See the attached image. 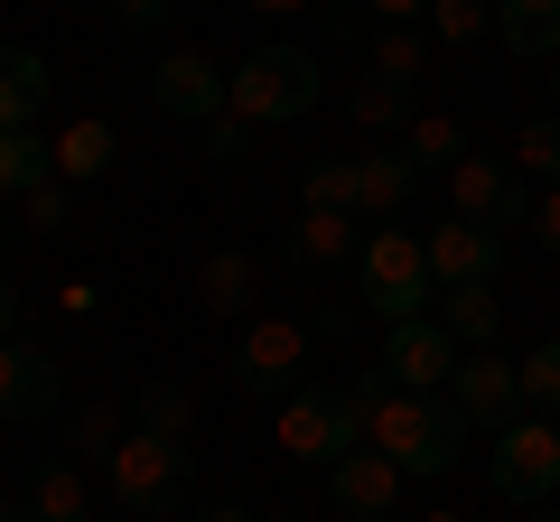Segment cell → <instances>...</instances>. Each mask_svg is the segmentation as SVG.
Listing matches in <instances>:
<instances>
[{"mask_svg":"<svg viewBox=\"0 0 560 522\" xmlns=\"http://www.w3.org/2000/svg\"><path fill=\"white\" fill-rule=\"evenodd\" d=\"M346 392L364 402V448H383L401 476H448V466L467 458V411L448 402V392H401L383 364L355 373Z\"/></svg>","mask_w":560,"mask_h":522,"instance_id":"obj_1","label":"cell"},{"mask_svg":"<svg viewBox=\"0 0 560 522\" xmlns=\"http://www.w3.org/2000/svg\"><path fill=\"white\" fill-rule=\"evenodd\" d=\"M103 485H113V503L131 522H178V513H197V448L131 429L113 448V466H103Z\"/></svg>","mask_w":560,"mask_h":522,"instance_id":"obj_2","label":"cell"},{"mask_svg":"<svg viewBox=\"0 0 560 522\" xmlns=\"http://www.w3.org/2000/svg\"><path fill=\"white\" fill-rule=\"evenodd\" d=\"M355 299H364V318H383V327H411V318L440 308L430 242H420L411 224H374V234H364V252H355Z\"/></svg>","mask_w":560,"mask_h":522,"instance_id":"obj_3","label":"cell"},{"mask_svg":"<svg viewBox=\"0 0 560 522\" xmlns=\"http://www.w3.org/2000/svg\"><path fill=\"white\" fill-rule=\"evenodd\" d=\"M318 47H290V38H271V47H253V57L234 66V94H224V112H243L253 131H290V121H308L318 112Z\"/></svg>","mask_w":560,"mask_h":522,"instance_id":"obj_4","label":"cell"},{"mask_svg":"<svg viewBox=\"0 0 560 522\" xmlns=\"http://www.w3.org/2000/svg\"><path fill=\"white\" fill-rule=\"evenodd\" d=\"M364 448V402L337 392V382H300L290 402H280V458L290 466H337Z\"/></svg>","mask_w":560,"mask_h":522,"instance_id":"obj_5","label":"cell"},{"mask_svg":"<svg viewBox=\"0 0 560 522\" xmlns=\"http://www.w3.org/2000/svg\"><path fill=\"white\" fill-rule=\"evenodd\" d=\"M308 364H318L308 318H280V308L243 318V336H234V382L253 392V402H290V392L308 382Z\"/></svg>","mask_w":560,"mask_h":522,"instance_id":"obj_6","label":"cell"},{"mask_svg":"<svg viewBox=\"0 0 560 522\" xmlns=\"http://www.w3.org/2000/svg\"><path fill=\"white\" fill-rule=\"evenodd\" d=\"M495 495L523 503V513L560 503V429H551V420H514V429L495 439Z\"/></svg>","mask_w":560,"mask_h":522,"instance_id":"obj_7","label":"cell"},{"mask_svg":"<svg viewBox=\"0 0 560 522\" xmlns=\"http://www.w3.org/2000/svg\"><path fill=\"white\" fill-rule=\"evenodd\" d=\"M448 197H458L467 224H495V234H504V224H533V205H541L533 178H523L514 159H477V150L448 168Z\"/></svg>","mask_w":560,"mask_h":522,"instance_id":"obj_8","label":"cell"},{"mask_svg":"<svg viewBox=\"0 0 560 522\" xmlns=\"http://www.w3.org/2000/svg\"><path fill=\"white\" fill-rule=\"evenodd\" d=\"M66 392V364L47 336H0V420H47Z\"/></svg>","mask_w":560,"mask_h":522,"instance_id":"obj_9","label":"cell"},{"mask_svg":"<svg viewBox=\"0 0 560 522\" xmlns=\"http://www.w3.org/2000/svg\"><path fill=\"white\" fill-rule=\"evenodd\" d=\"M224 94H234V75H224L215 57H197V47H168L160 75H150V103H160V121H197V131L224 112Z\"/></svg>","mask_w":560,"mask_h":522,"instance_id":"obj_10","label":"cell"},{"mask_svg":"<svg viewBox=\"0 0 560 522\" xmlns=\"http://www.w3.org/2000/svg\"><path fill=\"white\" fill-rule=\"evenodd\" d=\"M467 364V345L448 336L440 318H411V327H383V373L401 392H448V373Z\"/></svg>","mask_w":560,"mask_h":522,"instance_id":"obj_11","label":"cell"},{"mask_svg":"<svg viewBox=\"0 0 560 522\" xmlns=\"http://www.w3.org/2000/svg\"><path fill=\"white\" fill-rule=\"evenodd\" d=\"M448 402L467 411V429H514V420H533L523 411V364H504V355H467L458 373H448Z\"/></svg>","mask_w":560,"mask_h":522,"instance_id":"obj_12","label":"cell"},{"mask_svg":"<svg viewBox=\"0 0 560 522\" xmlns=\"http://www.w3.org/2000/svg\"><path fill=\"white\" fill-rule=\"evenodd\" d=\"M420 242H430V281H440V289H486L504 271V234H495V224L448 215L440 234H420Z\"/></svg>","mask_w":560,"mask_h":522,"instance_id":"obj_13","label":"cell"},{"mask_svg":"<svg viewBox=\"0 0 560 522\" xmlns=\"http://www.w3.org/2000/svg\"><path fill=\"white\" fill-rule=\"evenodd\" d=\"M411 197H420V168L401 159V141L393 150H355V215L364 224H401Z\"/></svg>","mask_w":560,"mask_h":522,"instance_id":"obj_14","label":"cell"},{"mask_svg":"<svg viewBox=\"0 0 560 522\" xmlns=\"http://www.w3.org/2000/svg\"><path fill=\"white\" fill-rule=\"evenodd\" d=\"M401 485H411V476H401V466L383 458V448H355V458H337V466H327V495H337V513H383V522H393Z\"/></svg>","mask_w":560,"mask_h":522,"instance_id":"obj_15","label":"cell"},{"mask_svg":"<svg viewBox=\"0 0 560 522\" xmlns=\"http://www.w3.org/2000/svg\"><path fill=\"white\" fill-rule=\"evenodd\" d=\"M20 503H28L38 522H94V476H84V466L57 448V458H38V466H28Z\"/></svg>","mask_w":560,"mask_h":522,"instance_id":"obj_16","label":"cell"},{"mask_svg":"<svg viewBox=\"0 0 560 522\" xmlns=\"http://www.w3.org/2000/svg\"><path fill=\"white\" fill-rule=\"evenodd\" d=\"M364 234L374 224H355V215H318V205H300V224H290V271H337V261H355L364 252Z\"/></svg>","mask_w":560,"mask_h":522,"instance_id":"obj_17","label":"cell"},{"mask_svg":"<svg viewBox=\"0 0 560 522\" xmlns=\"http://www.w3.org/2000/svg\"><path fill=\"white\" fill-rule=\"evenodd\" d=\"M346 112H355V131H393V141H401V131L420 121V84H411V75H383V66H364L355 94H346Z\"/></svg>","mask_w":560,"mask_h":522,"instance_id":"obj_18","label":"cell"},{"mask_svg":"<svg viewBox=\"0 0 560 522\" xmlns=\"http://www.w3.org/2000/svg\"><path fill=\"white\" fill-rule=\"evenodd\" d=\"M253 289H261V261L243 252V242H224V252L197 261V308H206V318H243Z\"/></svg>","mask_w":560,"mask_h":522,"instance_id":"obj_19","label":"cell"},{"mask_svg":"<svg viewBox=\"0 0 560 522\" xmlns=\"http://www.w3.org/2000/svg\"><path fill=\"white\" fill-rule=\"evenodd\" d=\"M47 57L38 47H0V131H38V103H47Z\"/></svg>","mask_w":560,"mask_h":522,"instance_id":"obj_20","label":"cell"},{"mask_svg":"<svg viewBox=\"0 0 560 522\" xmlns=\"http://www.w3.org/2000/svg\"><path fill=\"white\" fill-rule=\"evenodd\" d=\"M495 38L523 66H551L560 57V0H495Z\"/></svg>","mask_w":560,"mask_h":522,"instance_id":"obj_21","label":"cell"},{"mask_svg":"<svg viewBox=\"0 0 560 522\" xmlns=\"http://www.w3.org/2000/svg\"><path fill=\"white\" fill-rule=\"evenodd\" d=\"M430 318L448 327V336L467 345V355H495V336H504V299H495V281L486 289H440V308Z\"/></svg>","mask_w":560,"mask_h":522,"instance_id":"obj_22","label":"cell"},{"mask_svg":"<svg viewBox=\"0 0 560 522\" xmlns=\"http://www.w3.org/2000/svg\"><path fill=\"white\" fill-rule=\"evenodd\" d=\"M131 429H150V439H187V429H197V392H187V382H140L131 392Z\"/></svg>","mask_w":560,"mask_h":522,"instance_id":"obj_23","label":"cell"},{"mask_svg":"<svg viewBox=\"0 0 560 522\" xmlns=\"http://www.w3.org/2000/svg\"><path fill=\"white\" fill-rule=\"evenodd\" d=\"M401 159H411L420 178H448V168L467 159V131H458V121H448V112H420L411 131H401Z\"/></svg>","mask_w":560,"mask_h":522,"instance_id":"obj_24","label":"cell"},{"mask_svg":"<svg viewBox=\"0 0 560 522\" xmlns=\"http://www.w3.org/2000/svg\"><path fill=\"white\" fill-rule=\"evenodd\" d=\"M57 178V141H38V131H0V197L20 205L28 187Z\"/></svg>","mask_w":560,"mask_h":522,"instance_id":"obj_25","label":"cell"},{"mask_svg":"<svg viewBox=\"0 0 560 522\" xmlns=\"http://www.w3.org/2000/svg\"><path fill=\"white\" fill-rule=\"evenodd\" d=\"M113 159H121V141H113V121H94V112H84L75 131H66V141H57V178H66V187L103 178V168H113Z\"/></svg>","mask_w":560,"mask_h":522,"instance_id":"obj_26","label":"cell"},{"mask_svg":"<svg viewBox=\"0 0 560 522\" xmlns=\"http://www.w3.org/2000/svg\"><path fill=\"white\" fill-rule=\"evenodd\" d=\"M300 205H318V215H355V150H327V159H308ZM355 224H364V215H355Z\"/></svg>","mask_w":560,"mask_h":522,"instance_id":"obj_27","label":"cell"},{"mask_svg":"<svg viewBox=\"0 0 560 522\" xmlns=\"http://www.w3.org/2000/svg\"><path fill=\"white\" fill-rule=\"evenodd\" d=\"M121 439H131V420H121L113 402H84L75 420H66V458H75V466H94V458L113 466V448H121Z\"/></svg>","mask_w":560,"mask_h":522,"instance_id":"obj_28","label":"cell"},{"mask_svg":"<svg viewBox=\"0 0 560 522\" xmlns=\"http://www.w3.org/2000/svg\"><path fill=\"white\" fill-rule=\"evenodd\" d=\"M514 168H523V178H541V187H560V112H533L514 131Z\"/></svg>","mask_w":560,"mask_h":522,"instance_id":"obj_29","label":"cell"},{"mask_svg":"<svg viewBox=\"0 0 560 522\" xmlns=\"http://www.w3.org/2000/svg\"><path fill=\"white\" fill-rule=\"evenodd\" d=\"M523 411H533V420H560V336H541L533 355H523Z\"/></svg>","mask_w":560,"mask_h":522,"instance_id":"obj_30","label":"cell"},{"mask_svg":"<svg viewBox=\"0 0 560 522\" xmlns=\"http://www.w3.org/2000/svg\"><path fill=\"white\" fill-rule=\"evenodd\" d=\"M495 28V0H430V38L440 47H477Z\"/></svg>","mask_w":560,"mask_h":522,"instance_id":"obj_31","label":"cell"},{"mask_svg":"<svg viewBox=\"0 0 560 522\" xmlns=\"http://www.w3.org/2000/svg\"><path fill=\"white\" fill-rule=\"evenodd\" d=\"M374 66H383V75H411V84H420V66H430V28L383 20V28H374Z\"/></svg>","mask_w":560,"mask_h":522,"instance_id":"obj_32","label":"cell"},{"mask_svg":"<svg viewBox=\"0 0 560 522\" xmlns=\"http://www.w3.org/2000/svg\"><path fill=\"white\" fill-rule=\"evenodd\" d=\"M20 224H28V234H66V224H75V187H66V178L28 187V197H20Z\"/></svg>","mask_w":560,"mask_h":522,"instance_id":"obj_33","label":"cell"},{"mask_svg":"<svg viewBox=\"0 0 560 522\" xmlns=\"http://www.w3.org/2000/svg\"><path fill=\"white\" fill-rule=\"evenodd\" d=\"M206 159H215V168L253 159V121H243V112H215V121H206Z\"/></svg>","mask_w":560,"mask_h":522,"instance_id":"obj_34","label":"cell"},{"mask_svg":"<svg viewBox=\"0 0 560 522\" xmlns=\"http://www.w3.org/2000/svg\"><path fill=\"white\" fill-rule=\"evenodd\" d=\"M168 10H178V0H113V20L131 28V38H160V28H168Z\"/></svg>","mask_w":560,"mask_h":522,"instance_id":"obj_35","label":"cell"},{"mask_svg":"<svg viewBox=\"0 0 560 522\" xmlns=\"http://www.w3.org/2000/svg\"><path fill=\"white\" fill-rule=\"evenodd\" d=\"M533 234H541V252L560 261V187H541V205H533Z\"/></svg>","mask_w":560,"mask_h":522,"instance_id":"obj_36","label":"cell"},{"mask_svg":"<svg viewBox=\"0 0 560 522\" xmlns=\"http://www.w3.org/2000/svg\"><path fill=\"white\" fill-rule=\"evenodd\" d=\"M346 327H355V308H346V299H327V308H318V318H308V336H318V345H337V336H346Z\"/></svg>","mask_w":560,"mask_h":522,"instance_id":"obj_37","label":"cell"},{"mask_svg":"<svg viewBox=\"0 0 560 522\" xmlns=\"http://www.w3.org/2000/svg\"><path fill=\"white\" fill-rule=\"evenodd\" d=\"M364 10H374V20H401V28L430 20V0H364Z\"/></svg>","mask_w":560,"mask_h":522,"instance_id":"obj_38","label":"cell"},{"mask_svg":"<svg viewBox=\"0 0 560 522\" xmlns=\"http://www.w3.org/2000/svg\"><path fill=\"white\" fill-rule=\"evenodd\" d=\"M0 336H20V281L0 271Z\"/></svg>","mask_w":560,"mask_h":522,"instance_id":"obj_39","label":"cell"},{"mask_svg":"<svg viewBox=\"0 0 560 522\" xmlns=\"http://www.w3.org/2000/svg\"><path fill=\"white\" fill-rule=\"evenodd\" d=\"M187 522H261V513H243V503H197Z\"/></svg>","mask_w":560,"mask_h":522,"instance_id":"obj_40","label":"cell"},{"mask_svg":"<svg viewBox=\"0 0 560 522\" xmlns=\"http://www.w3.org/2000/svg\"><path fill=\"white\" fill-rule=\"evenodd\" d=\"M243 10H261V20H290V10H318V0H243Z\"/></svg>","mask_w":560,"mask_h":522,"instance_id":"obj_41","label":"cell"},{"mask_svg":"<svg viewBox=\"0 0 560 522\" xmlns=\"http://www.w3.org/2000/svg\"><path fill=\"white\" fill-rule=\"evenodd\" d=\"M0 522H38V513H28V503H20V495H10V503H0Z\"/></svg>","mask_w":560,"mask_h":522,"instance_id":"obj_42","label":"cell"},{"mask_svg":"<svg viewBox=\"0 0 560 522\" xmlns=\"http://www.w3.org/2000/svg\"><path fill=\"white\" fill-rule=\"evenodd\" d=\"M551 112H560V57H551Z\"/></svg>","mask_w":560,"mask_h":522,"instance_id":"obj_43","label":"cell"},{"mask_svg":"<svg viewBox=\"0 0 560 522\" xmlns=\"http://www.w3.org/2000/svg\"><path fill=\"white\" fill-rule=\"evenodd\" d=\"M327 522H383V513H327Z\"/></svg>","mask_w":560,"mask_h":522,"instance_id":"obj_44","label":"cell"},{"mask_svg":"<svg viewBox=\"0 0 560 522\" xmlns=\"http://www.w3.org/2000/svg\"><path fill=\"white\" fill-rule=\"evenodd\" d=\"M533 522H560V503H541V513H533Z\"/></svg>","mask_w":560,"mask_h":522,"instance_id":"obj_45","label":"cell"},{"mask_svg":"<svg viewBox=\"0 0 560 522\" xmlns=\"http://www.w3.org/2000/svg\"><path fill=\"white\" fill-rule=\"evenodd\" d=\"M0 234H10V197H0Z\"/></svg>","mask_w":560,"mask_h":522,"instance_id":"obj_46","label":"cell"},{"mask_svg":"<svg viewBox=\"0 0 560 522\" xmlns=\"http://www.w3.org/2000/svg\"><path fill=\"white\" fill-rule=\"evenodd\" d=\"M420 522H458V513H420Z\"/></svg>","mask_w":560,"mask_h":522,"instance_id":"obj_47","label":"cell"}]
</instances>
